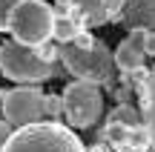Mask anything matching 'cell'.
<instances>
[{
    "mask_svg": "<svg viewBox=\"0 0 155 152\" xmlns=\"http://www.w3.org/2000/svg\"><path fill=\"white\" fill-rule=\"evenodd\" d=\"M17 3H20V0H0V32H6V20H9V11L15 9Z\"/></svg>",
    "mask_w": 155,
    "mask_h": 152,
    "instance_id": "9a60e30c",
    "label": "cell"
},
{
    "mask_svg": "<svg viewBox=\"0 0 155 152\" xmlns=\"http://www.w3.org/2000/svg\"><path fill=\"white\" fill-rule=\"evenodd\" d=\"M127 0H55L58 15H75L83 23V29L106 26L118 20Z\"/></svg>",
    "mask_w": 155,
    "mask_h": 152,
    "instance_id": "52a82bcc",
    "label": "cell"
},
{
    "mask_svg": "<svg viewBox=\"0 0 155 152\" xmlns=\"http://www.w3.org/2000/svg\"><path fill=\"white\" fill-rule=\"evenodd\" d=\"M144 152H155V144H152V147H147V149H144Z\"/></svg>",
    "mask_w": 155,
    "mask_h": 152,
    "instance_id": "7402d4cb",
    "label": "cell"
},
{
    "mask_svg": "<svg viewBox=\"0 0 155 152\" xmlns=\"http://www.w3.org/2000/svg\"><path fill=\"white\" fill-rule=\"evenodd\" d=\"M3 152H86V147L61 121H40V124L15 129Z\"/></svg>",
    "mask_w": 155,
    "mask_h": 152,
    "instance_id": "3957f363",
    "label": "cell"
},
{
    "mask_svg": "<svg viewBox=\"0 0 155 152\" xmlns=\"http://www.w3.org/2000/svg\"><path fill=\"white\" fill-rule=\"evenodd\" d=\"M61 98H63V115L75 129H89L104 112V92L95 83L72 80Z\"/></svg>",
    "mask_w": 155,
    "mask_h": 152,
    "instance_id": "5b68a950",
    "label": "cell"
},
{
    "mask_svg": "<svg viewBox=\"0 0 155 152\" xmlns=\"http://www.w3.org/2000/svg\"><path fill=\"white\" fill-rule=\"evenodd\" d=\"M129 147H138V149H147V147H152V135H150V129H147L144 124L141 126H135V129H129Z\"/></svg>",
    "mask_w": 155,
    "mask_h": 152,
    "instance_id": "4fadbf2b",
    "label": "cell"
},
{
    "mask_svg": "<svg viewBox=\"0 0 155 152\" xmlns=\"http://www.w3.org/2000/svg\"><path fill=\"white\" fill-rule=\"evenodd\" d=\"M144 55L155 57V32H144Z\"/></svg>",
    "mask_w": 155,
    "mask_h": 152,
    "instance_id": "ac0fdd59",
    "label": "cell"
},
{
    "mask_svg": "<svg viewBox=\"0 0 155 152\" xmlns=\"http://www.w3.org/2000/svg\"><path fill=\"white\" fill-rule=\"evenodd\" d=\"M144 32H129L115 49V69L121 75H138L144 69Z\"/></svg>",
    "mask_w": 155,
    "mask_h": 152,
    "instance_id": "ba28073f",
    "label": "cell"
},
{
    "mask_svg": "<svg viewBox=\"0 0 155 152\" xmlns=\"http://www.w3.org/2000/svg\"><path fill=\"white\" fill-rule=\"evenodd\" d=\"M55 57L58 49H52L49 43L32 49V46L6 40L0 43V72L9 80H17L20 86H35L55 75Z\"/></svg>",
    "mask_w": 155,
    "mask_h": 152,
    "instance_id": "6da1fadb",
    "label": "cell"
},
{
    "mask_svg": "<svg viewBox=\"0 0 155 152\" xmlns=\"http://www.w3.org/2000/svg\"><path fill=\"white\" fill-rule=\"evenodd\" d=\"M98 43V40L92 37V34H89V29H83L81 34H78V37L72 40V46H78V49H92V46Z\"/></svg>",
    "mask_w": 155,
    "mask_h": 152,
    "instance_id": "2e32d148",
    "label": "cell"
},
{
    "mask_svg": "<svg viewBox=\"0 0 155 152\" xmlns=\"http://www.w3.org/2000/svg\"><path fill=\"white\" fill-rule=\"evenodd\" d=\"M106 124H118V126H127V129H135V126H141L144 121H141V112L132 103H121V106H115V112L109 115Z\"/></svg>",
    "mask_w": 155,
    "mask_h": 152,
    "instance_id": "7c38bea8",
    "label": "cell"
},
{
    "mask_svg": "<svg viewBox=\"0 0 155 152\" xmlns=\"http://www.w3.org/2000/svg\"><path fill=\"white\" fill-rule=\"evenodd\" d=\"M118 23L127 32H155V0H127Z\"/></svg>",
    "mask_w": 155,
    "mask_h": 152,
    "instance_id": "9c48e42d",
    "label": "cell"
},
{
    "mask_svg": "<svg viewBox=\"0 0 155 152\" xmlns=\"http://www.w3.org/2000/svg\"><path fill=\"white\" fill-rule=\"evenodd\" d=\"M86 152H112V147L106 141H98V144H92V147H86Z\"/></svg>",
    "mask_w": 155,
    "mask_h": 152,
    "instance_id": "d6986e66",
    "label": "cell"
},
{
    "mask_svg": "<svg viewBox=\"0 0 155 152\" xmlns=\"http://www.w3.org/2000/svg\"><path fill=\"white\" fill-rule=\"evenodd\" d=\"M115 152H144V149H138V147H129V144H124V147H118Z\"/></svg>",
    "mask_w": 155,
    "mask_h": 152,
    "instance_id": "ffe728a7",
    "label": "cell"
},
{
    "mask_svg": "<svg viewBox=\"0 0 155 152\" xmlns=\"http://www.w3.org/2000/svg\"><path fill=\"white\" fill-rule=\"evenodd\" d=\"M6 32L20 46H46L55 34V6H49L46 0H20L9 11Z\"/></svg>",
    "mask_w": 155,
    "mask_h": 152,
    "instance_id": "7a4b0ae2",
    "label": "cell"
},
{
    "mask_svg": "<svg viewBox=\"0 0 155 152\" xmlns=\"http://www.w3.org/2000/svg\"><path fill=\"white\" fill-rule=\"evenodd\" d=\"M12 135H15V126H12L6 118H0V152H3V147L9 144V138H12Z\"/></svg>",
    "mask_w": 155,
    "mask_h": 152,
    "instance_id": "e0dca14e",
    "label": "cell"
},
{
    "mask_svg": "<svg viewBox=\"0 0 155 152\" xmlns=\"http://www.w3.org/2000/svg\"><path fill=\"white\" fill-rule=\"evenodd\" d=\"M43 115H46V121H58L63 115V98L61 95H46V101H43Z\"/></svg>",
    "mask_w": 155,
    "mask_h": 152,
    "instance_id": "5bb4252c",
    "label": "cell"
},
{
    "mask_svg": "<svg viewBox=\"0 0 155 152\" xmlns=\"http://www.w3.org/2000/svg\"><path fill=\"white\" fill-rule=\"evenodd\" d=\"M43 101H46V95L38 86H15V89H9V98L3 103V118L15 129L40 124V121H46Z\"/></svg>",
    "mask_w": 155,
    "mask_h": 152,
    "instance_id": "8992f818",
    "label": "cell"
},
{
    "mask_svg": "<svg viewBox=\"0 0 155 152\" xmlns=\"http://www.w3.org/2000/svg\"><path fill=\"white\" fill-rule=\"evenodd\" d=\"M58 57L63 60L69 75H75L83 83L106 86L115 92V55L106 49L104 43H95L92 49H78L72 43H63L58 49Z\"/></svg>",
    "mask_w": 155,
    "mask_h": 152,
    "instance_id": "277c9868",
    "label": "cell"
},
{
    "mask_svg": "<svg viewBox=\"0 0 155 152\" xmlns=\"http://www.w3.org/2000/svg\"><path fill=\"white\" fill-rule=\"evenodd\" d=\"M138 103H141V121H144V126L150 129L152 135V144H155V66L150 72H144L141 69L138 72Z\"/></svg>",
    "mask_w": 155,
    "mask_h": 152,
    "instance_id": "30bf717a",
    "label": "cell"
},
{
    "mask_svg": "<svg viewBox=\"0 0 155 152\" xmlns=\"http://www.w3.org/2000/svg\"><path fill=\"white\" fill-rule=\"evenodd\" d=\"M83 32V23L78 20L75 15H58L55 11V34L52 37H58V43H72L78 34Z\"/></svg>",
    "mask_w": 155,
    "mask_h": 152,
    "instance_id": "8fae6325",
    "label": "cell"
},
{
    "mask_svg": "<svg viewBox=\"0 0 155 152\" xmlns=\"http://www.w3.org/2000/svg\"><path fill=\"white\" fill-rule=\"evenodd\" d=\"M6 98H9V89H0V109H3V103H6Z\"/></svg>",
    "mask_w": 155,
    "mask_h": 152,
    "instance_id": "44dd1931",
    "label": "cell"
}]
</instances>
